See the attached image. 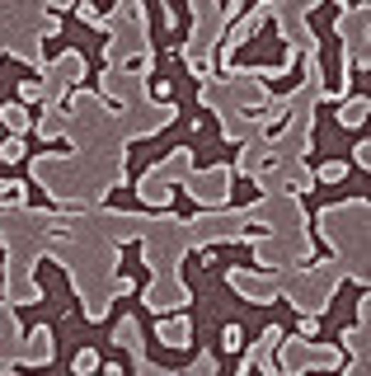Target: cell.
<instances>
[{
	"label": "cell",
	"instance_id": "cell-6",
	"mask_svg": "<svg viewBox=\"0 0 371 376\" xmlns=\"http://www.w3.org/2000/svg\"><path fill=\"white\" fill-rule=\"evenodd\" d=\"M315 179L320 183H343V179H348V165H343V160H329V165H320Z\"/></svg>",
	"mask_w": 371,
	"mask_h": 376
},
{
	"label": "cell",
	"instance_id": "cell-2",
	"mask_svg": "<svg viewBox=\"0 0 371 376\" xmlns=\"http://www.w3.org/2000/svg\"><path fill=\"white\" fill-rule=\"evenodd\" d=\"M0 123L10 127V137H24V132H29V108H24V103H0Z\"/></svg>",
	"mask_w": 371,
	"mask_h": 376
},
{
	"label": "cell",
	"instance_id": "cell-12",
	"mask_svg": "<svg viewBox=\"0 0 371 376\" xmlns=\"http://www.w3.org/2000/svg\"><path fill=\"white\" fill-rule=\"evenodd\" d=\"M99 372L103 376H123V367H118V362H99Z\"/></svg>",
	"mask_w": 371,
	"mask_h": 376
},
{
	"label": "cell",
	"instance_id": "cell-1",
	"mask_svg": "<svg viewBox=\"0 0 371 376\" xmlns=\"http://www.w3.org/2000/svg\"><path fill=\"white\" fill-rule=\"evenodd\" d=\"M160 343H165V348H188L193 343V320L188 315L165 320V325H160Z\"/></svg>",
	"mask_w": 371,
	"mask_h": 376
},
{
	"label": "cell",
	"instance_id": "cell-10",
	"mask_svg": "<svg viewBox=\"0 0 371 376\" xmlns=\"http://www.w3.org/2000/svg\"><path fill=\"white\" fill-rule=\"evenodd\" d=\"M352 160H357L362 170H367V165H371V146H367V141H357V146H352Z\"/></svg>",
	"mask_w": 371,
	"mask_h": 376
},
{
	"label": "cell",
	"instance_id": "cell-3",
	"mask_svg": "<svg viewBox=\"0 0 371 376\" xmlns=\"http://www.w3.org/2000/svg\"><path fill=\"white\" fill-rule=\"evenodd\" d=\"M338 123H343V127H362V123H367V99H352V103H343V108H338Z\"/></svg>",
	"mask_w": 371,
	"mask_h": 376
},
{
	"label": "cell",
	"instance_id": "cell-5",
	"mask_svg": "<svg viewBox=\"0 0 371 376\" xmlns=\"http://www.w3.org/2000/svg\"><path fill=\"white\" fill-rule=\"evenodd\" d=\"M24 156H29V146H24V137H5V141H0V160H5V165H19Z\"/></svg>",
	"mask_w": 371,
	"mask_h": 376
},
{
	"label": "cell",
	"instance_id": "cell-4",
	"mask_svg": "<svg viewBox=\"0 0 371 376\" xmlns=\"http://www.w3.org/2000/svg\"><path fill=\"white\" fill-rule=\"evenodd\" d=\"M71 372H76V376H90V372H99V353H94V348H80V353L71 357Z\"/></svg>",
	"mask_w": 371,
	"mask_h": 376
},
{
	"label": "cell",
	"instance_id": "cell-7",
	"mask_svg": "<svg viewBox=\"0 0 371 376\" xmlns=\"http://www.w3.org/2000/svg\"><path fill=\"white\" fill-rule=\"evenodd\" d=\"M240 339H245V330H240L235 320H230V325L221 330V348H225V353H235V348H240Z\"/></svg>",
	"mask_w": 371,
	"mask_h": 376
},
{
	"label": "cell",
	"instance_id": "cell-8",
	"mask_svg": "<svg viewBox=\"0 0 371 376\" xmlns=\"http://www.w3.org/2000/svg\"><path fill=\"white\" fill-rule=\"evenodd\" d=\"M34 99H43V85H38V80H24L19 85V103H34Z\"/></svg>",
	"mask_w": 371,
	"mask_h": 376
},
{
	"label": "cell",
	"instance_id": "cell-9",
	"mask_svg": "<svg viewBox=\"0 0 371 376\" xmlns=\"http://www.w3.org/2000/svg\"><path fill=\"white\" fill-rule=\"evenodd\" d=\"M315 334H320V315L315 310H310V315L301 310V339H315Z\"/></svg>",
	"mask_w": 371,
	"mask_h": 376
},
{
	"label": "cell",
	"instance_id": "cell-11",
	"mask_svg": "<svg viewBox=\"0 0 371 376\" xmlns=\"http://www.w3.org/2000/svg\"><path fill=\"white\" fill-rule=\"evenodd\" d=\"M113 292H118V297H132L136 283H132V278H118V283H113Z\"/></svg>",
	"mask_w": 371,
	"mask_h": 376
}]
</instances>
